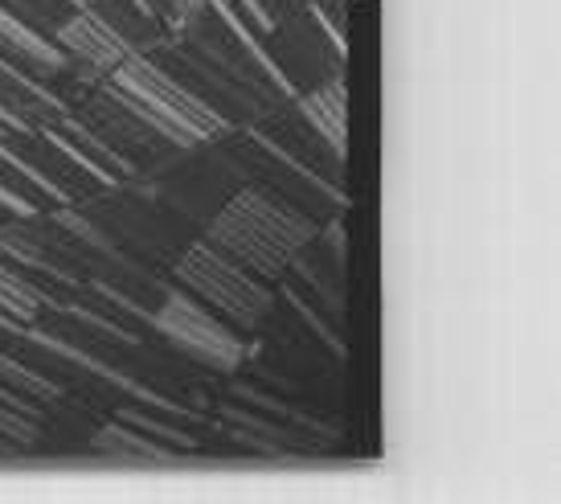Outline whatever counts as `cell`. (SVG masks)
Returning a JSON list of instances; mask_svg holds the SVG:
<instances>
[{"mask_svg":"<svg viewBox=\"0 0 561 504\" xmlns=\"http://www.w3.org/2000/svg\"><path fill=\"white\" fill-rule=\"evenodd\" d=\"M312 238L316 221L308 214L263 190L234 193L209 226V242L254 271L259 279H279L287 267H296L299 254L312 247Z\"/></svg>","mask_w":561,"mask_h":504,"instance_id":"obj_1","label":"cell"},{"mask_svg":"<svg viewBox=\"0 0 561 504\" xmlns=\"http://www.w3.org/2000/svg\"><path fill=\"white\" fill-rule=\"evenodd\" d=\"M111 91L140 124L160 131L176 148H197L226 131V119L218 111L197 95H188L181 82L169 79L160 66H152L140 54H127L124 62L111 70Z\"/></svg>","mask_w":561,"mask_h":504,"instance_id":"obj_2","label":"cell"},{"mask_svg":"<svg viewBox=\"0 0 561 504\" xmlns=\"http://www.w3.org/2000/svg\"><path fill=\"white\" fill-rule=\"evenodd\" d=\"M176 279L185 287H193L205 303H214L238 329H254L271 312V291H266L263 279H254L242 263H234L214 242L188 247L181 254V263H176Z\"/></svg>","mask_w":561,"mask_h":504,"instance_id":"obj_3","label":"cell"},{"mask_svg":"<svg viewBox=\"0 0 561 504\" xmlns=\"http://www.w3.org/2000/svg\"><path fill=\"white\" fill-rule=\"evenodd\" d=\"M152 324L176 353H185V357L209 365V369L234 374L238 365L247 362V345L238 341V332L214 312H205L202 303L185 291H169L160 312L152 316Z\"/></svg>","mask_w":561,"mask_h":504,"instance_id":"obj_4","label":"cell"},{"mask_svg":"<svg viewBox=\"0 0 561 504\" xmlns=\"http://www.w3.org/2000/svg\"><path fill=\"white\" fill-rule=\"evenodd\" d=\"M58 46L66 54H75V58H82L87 66H94V70H115L131 54V46H127L124 37L111 30L99 13H91L87 4H82L79 16H70L62 30H58Z\"/></svg>","mask_w":561,"mask_h":504,"instance_id":"obj_5","label":"cell"},{"mask_svg":"<svg viewBox=\"0 0 561 504\" xmlns=\"http://www.w3.org/2000/svg\"><path fill=\"white\" fill-rule=\"evenodd\" d=\"M299 111H304V119L332 144V152H344V144H348V107H344V87L341 82H332V87H320L312 95L299 99Z\"/></svg>","mask_w":561,"mask_h":504,"instance_id":"obj_6","label":"cell"},{"mask_svg":"<svg viewBox=\"0 0 561 504\" xmlns=\"http://www.w3.org/2000/svg\"><path fill=\"white\" fill-rule=\"evenodd\" d=\"M94 447L107 451V456H124V459H148V463H172V451L164 443H157L152 435H140L127 423H111L103 431H94Z\"/></svg>","mask_w":561,"mask_h":504,"instance_id":"obj_7","label":"cell"},{"mask_svg":"<svg viewBox=\"0 0 561 504\" xmlns=\"http://www.w3.org/2000/svg\"><path fill=\"white\" fill-rule=\"evenodd\" d=\"M0 37L16 49V54H25L33 62H46V66H62L66 62V49H54L42 37V33H33L21 16H13L9 9H0Z\"/></svg>","mask_w":561,"mask_h":504,"instance_id":"obj_8","label":"cell"},{"mask_svg":"<svg viewBox=\"0 0 561 504\" xmlns=\"http://www.w3.org/2000/svg\"><path fill=\"white\" fill-rule=\"evenodd\" d=\"M37 308H42V296L16 271H9L0 263V312L9 316V320H33Z\"/></svg>","mask_w":561,"mask_h":504,"instance_id":"obj_9","label":"cell"},{"mask_svg":"<svg viewBox=\"0 0 561 504\" xmlns=\"http://www.w3.org/2000/svg\"><path fill=\"white\" fill-rule=\"evenodd\" d=\"M0 378H4V386H16L21 394H33V398H42V402L58 398V386H49L46 378H37L33 369H25V365L13 362V357H4V353H0Z\"/></svg>","mask_w":561,"mask_h":504,"instance_id":"obj_10","label":"cell"},{"mask_svg":"<svg viewBox=\"0 0 561 504\" xmlns=\"http://www.w3.org/2000/svg\"><path fill=\"white\" fill-rule=\"evenodd\" d=\"M119 423L140 426L152 439H169V443H176V447H197V439H188L185 431H176V426H169V423H157V419H148L144 410H119Z\"/></svg>","mask_w":561,"mask_h":504,"instance_id":"obj_11","label":"cell"},{"mask_svg":"<svg viewBox=\"0 0 561 504\" xmlns=\"http://www.w3.org/2000/svg\"><path fill=\"white\" fill-rule=\"evenodd\" d=\"M0 435L16 443H33L37 439V426L25 423V414H16V410H0Z\"/></svg>","mask_w":561,"mask_h":504,"instance_id":"obj_12","label":"cell"},{"mask_svg":"<svg viewBox=\"0 0 561 504\" xmlns=\"http://www.w3.org/2000/svg\"><path fill=\"white\" fill-rule=\"evenodd\" d=\"M185 4H202V0H185Z\"/></svg>","mask_w":561,"mask_h":504,"instance_id":"obj_13","label":"cell"},{"mask_svg":"<svg viewBox=\"0 0 561 504\" xmlns=\"http://www.w3.org/2000/svg\"><path fill=\"white\" fill-rule=\"evenodd\" d=\"M75 4H91V0H75Z\"/></svg>","mask_w":561,"mask_h":504,"instance_id":"obj_14","label":"cell"}]
</instances>
